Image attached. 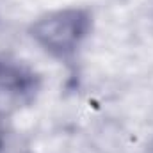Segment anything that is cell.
I'll return each mask as SVG.
<instances>
[{
	"mask_svg": "<svg viewBox=\"0 0 153 153\" xmlns=\"http://www.w3.org/2000/svg\"><path fill=\"white\" fill-rule=\"evenodd\" d=\"M93 29V14L85 7H64L36 18L29 36L55 59H70L76 53Z\"/></svg>",
	"mask_w": 153,
	"mask_h": 153,
	"instance_id": "cell-1",
	"label": "cell"
},
{
	"mask_svg": "<svg viewBox=\"0 0 153 153\" xmlns=\"http://www.w3.org/2000/svg\"><path fill=\"white\" fill-rule=\"evenodd\" d=\"M43 78L27 62L0 55V119L22 112L38 100Z\"/></svg>",
	"mask_w": 153,
	"mask_h": 153,
	"instance_id": "cell-2",
	"label": "cell"
}]
</instances>
